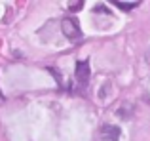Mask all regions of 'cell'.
I'll return each instance as SVG.
<instances>
[{
    "mask_svg": "<svg viewBox=\"0 0 150 141\" xmlns=\"http://www.w3.org/2000/svg\"><path fill=\"white\" fill-rule=\"evenodd\" d=\"M61 31H63V34L72 42L82 38V31H80V27H78V21H74V19H70V17H65L61 21Z\"/></svg>",
    "mask_w": 150,
    "mask_h": 141,
    "instance_id": "6da1fadb",
    "label": "cell"
},
{
    "mask_svg": "<svg viewBox=\"0 0 150 141\" xmlns=\"http://www.w3.org/2000/svg\"><path fill=\"white\" fill-rule=\"evenodd\" d=\"M122 130L118 126H112V124H105L101 128V141H120Z\"/></svg>",
    "mask_w": 150,
    "mask_h": 141,
    "instance_id": "7a4b0ae2",
    "label": "cell"
},
{
    "mask_svg": "<svg viewBox=\"0 0 150 141\" xmlns=\"http://www.w3.org/2000/svg\"><path fill=\"white\" fill-rule=\"evenodd\" d=\"M74 74H76V80L80 82V84H88V80H89V63L88 61H78Z\"/></svg>",
    "mask_w": 150,
    "mask_h": 141,
    "instance_id": "3957f363",
    "label": "cell"
},
{
    "mask_svg": "<svg viewBox=\"0 0 150 141\" xmlns=\"http://www.w3.org/2000/svg\"><path fill=\"white\" fill-rule=\"evenodd\" d=\"M114 4H116L118 8H122V10L129 11V10H133V8H137L139 2H122V0H114Z\"/></svg>",
    "mask_w": 150,
    "mask_h": 141,
    "instance_id": "277c9868",
    "label": "cell"
},
{
    "mask_svg": "<svg viewBox=\"0 0 150 141\" xmlns=\"http://www.w3.org/2000/svg\"><path fill=\"white\" fill-rule=\"evenodd\" d=\"M69 6H70V8H69L70 11H78V10H82V6H84V2H82V0H78V2H70Z\"/></svg>",
    "mask_w": 150,
    "mask_h": 141,
    "instance_id": "5b68a950",
    "label": "cell"
},
{
    "mask_svg": "<svg viewBox=\"0 0 150 141\" xmlns=\"http://www.w3.org/2000/svg\"><path fill=\"white\" fill-rule=\"evenodd\" d=\"M48 70H50V73H51V74H53V76H55V80H57V82H59V84H61V76H59V74H57V73H55V70H53V69H51V67H50Z\"/></svg>",
    "mask_w": 150,
    "mask_h": 141,
    "instance_id": "8992f818",
    "label": "cell"
}]
</instances>
